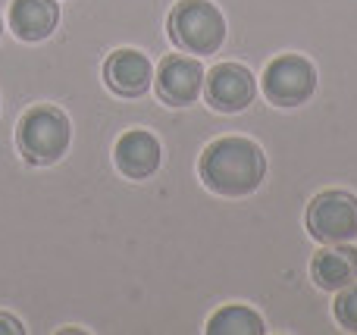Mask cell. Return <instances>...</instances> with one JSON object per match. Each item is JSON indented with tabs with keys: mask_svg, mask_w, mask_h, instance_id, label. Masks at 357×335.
<instances>
[{
	"mask_svg": "<svg viewBox=\"0 0 357 335\" xmlns=\"http://www.w3.org/2000/svg\"><path fill=\"white\" fill-rule=\"evenodd\" d=\"M204 185L222 198H245L264 185L266 157L257 141L241 135H226L207 144L197 160Z\"/></svg>",
	"mask_w": 357,
	"mask_h": 335,
	"instance_id": "cell-1",
	"label": "cell"
},
{
	"mask_svg": "<svg viewBox=\"0 0 357 335\" xmlns=\"http://www.w3.org/2000/svg\"><path fill=\"white\" fill-rule=\"evenodd\" d=\"M69 138H73V129H69L66 113L50 104H38L25 110L16 125V144L31 166L56 163L66 154Z\"/></svg>",
	"mask_w": 357,
	"mask_h": 335,
	"instance_id": "cell-2",
	"label": "cell"
},
{
	"mask_svg": "<svg viewBox=\"0 0 357 335\" xmlns=\"http://www.w3.org/2000/svg\"><path fill=\"white\" fill-rule=\"evenodd\" d=\"M169 38L185 54H216L226 41V19L210 0H178L169 13Z\"/></svg>",
	"mask_w": 357,
	"mask_h": 335,
	"instance_id": "cell-3",
	"label": "cell"
},
{
	"mask_svg": "<svg viewBox=\"0 0 357 335\" xmlns=\"http://www.w3.org/2000/svg\"><path fill=\"white\" fill-rule=\"evenodd\" d=\"M317 91V69L301 54H279L264 69V94L276 107H301Z\"/></svg>",
	"mask_w": 357,
	"mask_h": 335,
	"instance_id": "cell-4",
	"label": "cell"
},
{
	"mask_svg": "<svg viewBox=\"0 0 357 335\" xmlns=\"http://www.w3.org/2000/svg\"><path fill=\"white\" fill-rule=\"evenodd\" d=\"M307 232L323 244L357 238V198L342 188H326L307 207Z\"/></svg>",
	"mask_w": 357,
	"mask_h": 335,
	"instance_id": "cell-5",
	"label": "cell"
},
{
	"mask_svg": "<svg viewBox=\"0 0 357 335\" xmlns=\"http://www.w3.org/2000/svg\"><path fill=\"white\" fill-rule=\"evenodd\" d=\"M204 85H207V104L220 113H238L257 94V81L238 63H220L204 75Z\"/></svg>",
	"mask_w": 357,
	"mask_h": 335,
	"instance_id": "cell-6",
	"label": "cell"
},
{
	"mask_svg": "<svg viewBox=\"0 0 357 335\" xmlns=\"http://www.w3.org/2000/svg\"><path fill=\"white\" fill-rule=\"evenodd\" d=\"M113 163L126 179H151L163 163V148L148 129H129L113 144Z\"/></svg>",
	"mask_w": 357,
	"mask_h": 335,
	"instance_id": "cell-7",
	"label": "cell"
},
{
	"mask_svg": "<svg viewBox=\"0 0 357 335\" xmlns=\"http://www.w3.org/2000/svg\"><path fill=\"white\" fill-rule=\"evenodd\" d=\"M157 94H160L163 104L169 107H188L197 100L204 88V66L191 56L173 54L160 63L157 69Z\"/></svg>",
	"mask_w": 357,
	"mask_h": 335,
	"instance_id": "cell-8",
	"label": "cell"
},
{
	"mask_svg": "<svg viewBox=\"0 0 357 335\" xmlns=\"http://www.w3.org/2000/svg\"><path fill=\"white\" fill-rule=\"evenodd\" d=\"M151 79H154L151 60L142 50H132V47L113 50L104 63V81L119 98H142L151 88Z\"/></svg>",
	"mask_w": 357,
	"mask_h": 335,
	"instance_id": "cell-9",
	"label": "cell"
},
{
	"mask_svg": "<svg viewBox=\"0 0 357 335\" xmlns=\"http://www.w3.org/2000/svg\"><path fill=\"white\" fill-rule=\"evenodd\" d=\"M310 279L323 292H339L357 279V248L339 242L317 251L310 260Z\"/></svg>",
	"mask_w": 357,
	"mask_h": 335,
	"instance_id": "cell-10",
	"label": "cell"
},
{
	"mask_svg": "<svg viewBox=\"0 0 357 335\" xmlns=\"http://www.w3.org/2000/svg\"><path fill=\"white\" fill-rule=\"evenodd\" d=\"M56 22H60L56 0H13L10 3V29L19 41H44L54 35Z\"/></svg>",
	"mask_w": 357,
	"mask_h": 335,
	"instance_id": "cell-11",
	"label": "cell"
},
{
	"mask_svg": "<svg viewBox=\"0 0 357 335\" xmlns=\"http://www.w3.org/2000/svg\"><path fill=\"white\" fill-rule=\"evenodd\" d=\"M210 335H264L266 323L260 313H254L245 304H226L207 320Z\"/></svg>",
	"mask_w": 357,
	"mask_h": 335,
	"instance_id": "cell-12",
	"label": "cell"
},
{
	"mask_svg": "<svg viewBox=\"0 0 357 335\" xmlns=\"http://www.w3.org/2000/svg\"><path fill=\"white\" fill-rule=\"evenodd\" d=\"M333 313H335V320H339L342 329L357 332V279L351 282V286H345V288L335 292Z\"/></svg>",
	"mask_w": 357,
	"mask_h": 335,
	"instance_id": "cell-13",
	"label": "cell"
},
{
	"mask_svg": "<svg viewBox=\"0 0 357 335\" xmlns=\"http://www.w3.org/2000/svg\"><path fill=\"white\" fill-rule=\"evenodd\" d=\"M22 323H19L16 317H10V313L0 311V335H22Z\"/></svg>",
	"mask_w": 357,
	"mask_h": 335,
	"instance_id": "cell-14",
	"label": "cell"
},
{
	"mask_svg": "<svg viewBox=\"0 0 357 335\" xmlns=\"http://www.w3.org/2000/svg\"><path fill=\"white\" fill-rule=\"evenodd\" d=\"M0 35H3V19H0Z\"/></svg>",
	"mask_w": 357,
	"mask_h": 335,
	"instance_id": "cell-15",
	"label": "cell"
}]
</instances>
